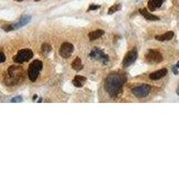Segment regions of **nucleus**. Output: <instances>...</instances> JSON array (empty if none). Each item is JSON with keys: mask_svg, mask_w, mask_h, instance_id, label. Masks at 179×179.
<instances>
[{"mask_svg": "<svg viewBox=\"0 0 179 179\" xmlns=\"http://www.w3.org/2000/svg\"><path fill=\"white\" fill-rule=\"evenodd\" d=\"M177 95H179V83L178 86H177Z\"/></svg>", "mask_w": 179, "mask_h": 179, "instance_id": "nucleus-23", "label": "nucleus"}, {"mask_svg": "<svg viewBox=\"0 0 179 179\" xmlns=\"http://www.w3.org/2000/svg\"><path fill=\"white\" fill-rule=\"evenodd\" d=\"M90 58L94 59V60H97V61H99L101 64L103 65H107L108 62H109V57L99 47H94L90 53Z\"/></svg>", "mask_w": 179, "mask_h": 179, "instance_id": "nucleus-4", "label": "nucleus"}, {"mask_svg": "<svg viewBox=\"0 0 179 179\" xmlns=\"http://www.w3.org/2000/svg\"><path fill=\"white\" fill-rule=\"evenodd\" d=\"M163 2H164V0H149L148 7L150 11H155L157 8L161 6Z\"/></svg>", "mask_w": 179, "mask_h": 179, "instance_id": "nucleus-14", "label": "nucleus"}, {"mask_svg": "<svg viewBox=\"0 0 179 179\" xmlns=\"http://www.w3.org/2000/svg\"><path fill=\"white\" fill-rule=\"evenodd\" d=\"M174 32L170 31V32H167L163 34H160V35H157L155 36V39L157 41H170L173 39L174 37Z\"/></svg>", "mask_w": 179, "mask_h": 179, "instance_id": "nucleus-12", "label": "nucleus"}, {"mask_svg": "<svg viewBox=\"0 0 179 179\" xmlns=\"http://www.w3.org/2000/svg\"><path fill=\"white\" fill-rule=\"evenodd\" d=\"M125 81V75H122L118 73H111L107 76L104 87L110 97L117 98L122 90Z\"/></svg>", "mask_w": 179, "mask_h": 179, "instance_id": "nucleus-1", "label": "nucleus"}, {"mask_svg": "<svg viewBox=\"0 0 179 179\" xmlns=\"http://www.w3.org/2000/svg\"><path fill=\"white\" fill-rule=\"evenodd\" d=\"M74 49V45L69 43V42H65L62 44L60 49H59V55L63 58H68L72 56Z\"/></svg>", "mask_w": 179, "mask_h": 179, "instance_id": "nucleus-8", "label": "nucleus"}, {"mask_svg": "<svg viewBox=\"0 0 179 179\" xmlns=\"http://www.w3.org/2000/svg\"><path fill=\"white\" fill-rule=\"evenodd\" d=\"M137 56H138V53H137V50L134 48L132 50H130L125 56L124 60H123V65L125 67H128L130 66L131 65H133L134 63V61L137 59Z\"/></svg>", "mask_w": 179, "mask_h": 179, "instance_id": "nucleus-9", "label": "nucleus"}, {"mask_svg": "<svg viewBox=\"0 0 179 179\" xmlns=\"http://www.w3.org/2000/svg\"><path fill=\"white\" fill-rule=\"evenodd\" d=\"M151 87L148 84H141L132 90V92L135 97L137 98H145L150 92Z\"/></svg>", "mask_w": 179, "mask_h": 179, "instance_id": "nucleus-7", "label": "nucleus"}, {"mask_svg": "<svg viewBox=\"0 0 179 179\" xmlns=\"http://www.w3.org/2000/svg\"><path fill=\"white\" fill-rule=\"evenodd\" d=\"M31 21V17L30 16H25V17H23L17 23L15 24H10V25H7L6 27H3V29L5 31V32H9V31H13V30H16V29H19L23 26H24L26 23H28L29 22Z\"/></svg>", "mask_w": 179, "mask_h": 179, "instance_id": "nucleus-10", "label": "nucleus"}, {"mask_svg": "<svg viewBox=\"0 0 179 179\" xmlns=\"http://www.w3.org/2000/svg\"><path fill=\"white\" fill-rule=\"evenodd\" d=\"M72 68L75 71H81L83 68V65L82 63V60L79 57H76L73 63H72Z\"/></svg>", "mask_w": 179, "mask_h": 179, "instance_id": "nucleus-17", "label": "nucleus"}, {"mask_svg": "<svg viewBox=\"0 0 179 179\" xmlns=\"http://www.w3.org/2000/svg\"><path fill=\"white\" fill-rule=\"evenodd\" d=\"M139 11H140L141 14L145 19H147V20H149V21H159V18L158 16L153 15V14H150L149 11H147V9H145V8H141V9H140Z\"/></svg>", "mask_w": 179, "mask_h": 179, "instance_id": "nucleus-13", "label": "nucleus"}, {"mask_svg": "<svg viewBox=\"0 0 179 179\" xmlns=\"http://www.w3.org/2000/svg\"><path fill=\"white\" fill-rule=\"evenodd\" d=\"M33 56V52L29 48H23L18 51V53L14 56V61L19 64L24 63L32 59Z\"/></svg>", "mask_w": 179, "mask_h": 179, "instance_id": "nucleus-5", "label": "nucleus"}, {"mask_svg": "<svg viewBox=\"0 0 179 179\" xmlns=\"http://www.w3.org/2000/svg\"><path fill=\"white\" fill-rule=\"evenodd\" d=\"M42 62L41 60H34L32 61L28 68V77L32 82H35L42 70Z\"/></svg>", "mask_w": 179, "mask_h": 179, "instance_id": "nucleus-3", "label": "nucleus"}, {"mask_svg": "<svg viewBox=\"0 0 179 179\" xmlns=\"http://www.w3.org/2000/svg\"><path fill=\"white\" fill-rule=\"evenodd\" d=\"M35 1H40V0H35Z\"/></svg>", "mask_w": 179, "mask_h": 179, "instance_id": "nucleus-26", "label": "nucleus"}, {"mask_svg": "<svg viewBox=\"0 0 179 179\" xmlns=\"http://www.w3.org/2000/svg\"><path fill=\"white\" fill-rule=\"evenodd\" d=\"M23 74V69L19 65H12L10 66L6 74L4 76V82L8 86H14L19 83L22 80Z\"/></svg>", "mask_w": 179, "mask_h": 179, "instance_id": "nucleus-2", "label": "nucleus"}, {"mask_svg": "<svg viewBox=\"0 0 179 179\" xmlns=\"http://www.w3.org/2000/svg\"><path fill=\"white\" fill-rule=\"evenodd\" d=\"M42 51H43L44 54H48L51 51V46H49V45L47 44V43L43 44V46H42Z\"/></svg>", "mask_w": 179, "mask_h": 179, "instance_id": "nucleus-19", "label": "nucleus"}, {"mask_svg": "<svg viewBox=\"0 0 179 179\" xmlns=\"http://www.w3.org/2000/svg\"><path fill=\"white\" fill-rule=\"evenodd\" d=\"M120 8H121V5H120L119 4H116V5H112V6L108 9V14H114V13L119 11Z\"/></svg>", "mask_w": 179, "mask_h": 179, "instance_id": "nucleus-18", "label": "nucleus"}, {"mask_svg": "<svg viewBox=\"0 0 179 179\" xmlns=\"http://www.w3.org/2000/svg\"><path fill=\"white\" fill-rule=\"evenodd\" d=\"M168 74V69L167 68H162L160 70H158L154 73H151L150 74V80H153V81H157V80H159L161 78H163L165 75H167Z\"/></svg>", "mask_w": 179, "mask_h": 179, "instance_id": "nucleus-11", "label": "nucleus"}, {"mask_svg": "<svg viewBox=\"0 0 179 179\" xmlns=\"http://www.w3.org/2000/svg\"><path fill=\"white\" fill-rule=\"evenodd\" d=\"M145 58L149 63H152V64H158L163 60V56L161 53L157 49L148 50L145 55Z\"/></svg>", "mask_w": 179, "mask_h": 179, "instance_id": "nucleus-6", "label": "nucleus"}, {"mask_svg": "<svg viewBox=\"0 0 179 179\" xmlns=\"http://www.w3.org/2000/svg\"><path fill=\"white\" fill-rule=\"evenodd\" d=\"M100 7V5H90L89 7V9H88V11H91V10H96V9H98V8H99Z\"/></svg>", "mask_w": 179, "mask_h": 179, "instance_id": "nucleus-21", "label": "nucleus"}, {"mask_svg": "<svg viewBox=\"0 0 179 179\" xmlns=\"http://www.w3.org/2000/svg\"><path fill=\"white\" fill-rule=\"evenodd\" d=\"M176 67H177V69H178V68H179V62H178V63H177V65H176Z\"/></svg>", "mask_w": 179, "mask_h": 179, "instance_id": "nucleus-24", "label": "nucleus"}, {"mask_svg": "<svg viewBox=\"0 0 179 179\" xmlns=\"http://www.w3.org/2000/svg\"><path fill=\"white\" fill-rule=\"evenodd\" d=\"M15 1H18V2H22L23 0H15Z\"/></svg>", "mask_w": 179, "mask_h": 179, "instance_id": "nucleus-25", "label": "nucleus"}, {"mask_svg": "<svg viewBox=\"0 0 179 179\" xmlns=\"http://www.w3.org/2000/svg\"><path fill=\"white\" fill-rule=\"evenodd\" d=\"M85 82H86V78L85 77H83L82 75H76L74 78V80H73V84L75 87L80 88V87H83L84 85Z\"/></svg>", "mask_w": 179, "mask_h": 179, "instance_id": "nucleus-15", "label": "nucleus"}, {"mask_svg": "<svg viewBox=\"0 0 179 179\" xmlns=\"http://www.w3.org/2000/svg\"><path fill=\"white\" fill-rule=\"evenodd\" d=\"M5 61V54L3 52H1V62L4 63Z\"/></svg>", "mask_w": 179, "mask_h": 179, "instance_id": "nucleus-22", "label": "nucleus"}, {"mask_svg": "<svg viewBox=\"0 0 179 179\" xmlns=\"http://www.w3.org/2000/svg\"><path fill=\"white\" fill-rule=\"evenodd\" d=\"M11 101L12 102H14V103H16V102H22L23 101V98L22 97H15Z\"/></svg>", "mask_w": 179, "mask_h": 179, "instance_id": "nucleus-20", "label": "nucleus"}, {"mask_svg": "<svg viewBox=\"0 0 179 179\" xmlns=\"http://www.w3.org/2000/svg\"><path fill=\"white\" fill-rule=\"evenodd\" d=\"M105 33V32L103 30H97L94 32H90L89 33V39L90 41H95L99 38H100L101 36H103Z\"/></svg>", "mask_w": 179, "mask_h": 179, "instance_id": "nucleus-16", "label": "nucleus"}]
</instances>
